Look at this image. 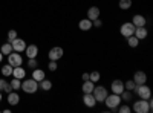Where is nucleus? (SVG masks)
Wrapping results in <instances>:
<instances>
[{"mask_svg":"<svg viewBox=\"0 0 153 113\" xmlns=\"http://www.w3.org/2000/svg\"><path fill=\"white\" fill-rule=\"evenodd\" d=\"M153 109V99L149 98V99H138V101L133 103L132 106V110L135 113H150Z\"/></svg>","mask_w":153,"mask_h":113,"instance_id":"obj_1","label":"nucleus"},{"mask_svg":"<svg viewBox=\"0 0 153 113\" xmlns=\"http://www.w3.org/2000/svg\"><path fill=\"white\" fill-rule=\"evenodd\" d=\"M20 89L25 92V93H35L38 90V83L34 80V78H29V80H23L22 81V87Z\"/></svg>","mask_w":153,"mask_h":113,"instance_id":"obj_2","label":"nucleus"},{"mask_svg":"<svg viewBox=\"0 0 153 113\" xmlns=\"http://www.w3.org/2000/svg\"><path fill=\"white\" fill-rule=\"evenodd\" d=\"M103 103H104L110 110H117V109H118V106H120L123 101H121V96H120V95L112 93V95H107V96H106V99H104Z\"/></svg>","mask_w":153,"mask_h":113,"instance_id":"obj_3","label":"nucleus"},{"mask_svg":"<svg viewBox=\"0 0 153 113\" xmlns=\"http://www.w3.org/2000/svg\"><path fill=\"white\" fill-rule=\"evenodd\" d=\"M135 93L139 96V99H149V98H152V90H150V87H149L147 84H139V86H136Z\"/></svg>","mask_w":153,"mask_h":113,"instance_id":"obj_4","label":"nucleus"},{"mask_svg":"<svg viewBox=\"0 0 153 113\" xmlns=\"http://www.w3.org/2000/svg\"><path fill=\"white\" fill-rule=\"evenodd\" d=\"M92 95L95 96L97 103H103L109 93H107V89H106V87H103V86H95L94 90H92Z\"/></svg>","mask_w":153,"mask_h":113,"instance_id":"obj_5","label":"nucleus"},{"mask_svg":"<svg viewBox=\"0 0 153 113\" xmlns=\"http://www.w3.org/2000/svg\"><path fill=\"white\" fill-rule=\"evenodd\" d=\"M133 32H135V24L132 23V21H126V23H123L121 24V28H120V34L123 35V37H130V35H133Z\"/></svg>","mask_w":153,"mask_h":113,"instance_id":"obj_6","label":"nucleus"},{"mask_svg":"<svg viewBox=\"0 0 153 113\" xmlns=\"http://www.w3.org/2000/svg\"><path fill=\"white\" fill-rule=\"evenodd\" d=\"M8 63H9L12 67L22 66V64H23V58H22L20 52H16V54H14V51H12V52L8 55Z\"/></svg>","mask_w":153,"mask_h":113,"instance_id":"obj_7","label":"nucleus"},{"mask_svg":"<svg viewBox=\"0 0 153 113\" xmlns=\"http://www.w3.org/2000/svg\"><path fill=\"white\" fill-rule=\"evenodd\" d=\"M11 43V46H12V51H14V52H25V49H26V41H25V40H22V38H19V37H17V38H14V40H12V41H9Z\"/></svg>","mask_w":153,"mask_h":113,"instance_id":"obj_8","label":"nucleus"},{"mask_svg":"<svg viewBox=\"0 0 153 113\" xmlns=\"http://www.w3.org/2000/svg\"><path fill=\"white\" fill-rule=\"evenodd\" d=\"M63 55H65V51H63V47H60V46L52 47L48 54L49 60H54V61H58L60 58H63Z\"/></svg>","mask_w":153,"mask_h":113,"instance_id":"obj_9","label":"nucleus"},{"mask_svg":"<svg viewBox=\"0 0 153 113\" xmlns=\"http://www.w3.org/2000/svg\"><path fill=\"white\" fill-rule=\"evenodd\" d=\"M110 90H112V93L121 95L123 90H124V81H121V80H113L112 84H110Z\"/></svg>","mask_w":153,"mask_h":113,"instance_id":"obj_10","label":"nucleus"},{"mask_svg":"<svg viewBox=\"0 0 153 113\" xmlns=\"http://www.w3.org/2000/svg\"><path fill=\"white\" fill-rule=\"evenodd\" d=\"M132 80L136 83V86H139V84H146V81H147V75H146V72H143V70H136Z\"/></svg>","mask_w":153,"mask_h":113,"instance_id":"obj_11","label":"nucleus"},{"mask_svg":"<svg viewBox=\"0 0 153 113\" xmlns=\"http://www.w3.org/2000/svg\"><path fill=\"white\" fill-rule=\"evenodd\" d=\"M133 35L136 37V38L141 41V40H146L147 38V35H149V31L146 29V26H139V28H135V32Z\"/></svg>","mask_w":153,"mask_h":113,"instance_id":"obj_12","label":"nucleus"},{"mask_svg":"<svg viewBox=\"0 0 153 113\" xmlns=\"http://www.w3.org/2000/svg\"><path fill=\"white\" fill-rule=\"evenodd\" d=\"M83 103H84V106H87V107H95V106H97V99H95V96H94L92 93H84Z\"/></svg>","mask_w":153,"mask_h":113,"instance_id":"obj_13","label":"nucleus"},{"mask_svg":"<svg viewBox=\"0 0 153 113\" xmlns=\"http://www.w3.org/2000/svg\"><path fill=\"white\" fill-rule=\"evenodd\" d=\"M100 14H101V11L98 6H92V8H89L87 9V18L89 20H95V18H100Z\"/></svg>","mask_w":153,"mask_h":113,"instance_id":"obj_14","label":"nucleus"},{"mask_svg":"<svg viewBox=\"0 0 153 113\" xmlns=\"http://www.w3.org/2000/svg\"><path fill=\"white\" fill-rule=\"evenodd\" d=\"M25 52H26L28 58H37V55H38V47H37L35 44H28L26 49H25Z\"/></svg>","mask_w":153,"mask_h":113,"instance_id":"obj_15","label":"nucleus"},{"mask_svg":"<svg viewBox=\"0 0 153 113\" xmlns=\"http://www.w3.org/2000/svg\"><path fill=\"white\" fill-rule=\"evenodd\" d=\"M132 23L135 24V28H139V26H146L147 20H146V17H144V16H141V14H136V16H133Z\"/></svg>","mask_w":153,"mask_h":113,"instance_id":"obj_16","label":"nucleus"},{"mask_svg":"<svg viewBox=\"0 0 153 113\" xmlns=\"http://www.w3.org/2000/svg\"><path fill=\"white\" fill-rule=\"evenodd\" d=\"M20 103V96L17 92H9L8 93V104L9 106H17Z\"/></svg>","mask_w":153,"mask_h":113,"instance_id":"obj_17","label":"nucleus"},{"mask_svg":"<svg viewBox=\"0 0 153 113\" xmlns=\"http://www.w3.org/2000/svg\"><path fill=\"white\" fill-rule=\"evenodd\" d=\"M78 28L81 29V31H91L94 26H92V20H89V18H83V20H80V23H78Z\"/></svg>","mask_w":153,"mask_h":113,"instance_id":"obj_18","label":"nucleus"},{"mask_svg":"<svg viewBox=\"0 0 153 113\" xmlns=\"http://www.w3.org/2000/svg\"><path fill=\"white\" fill-rule=\"evenodd\" d=\"M32 78L37 81V83H40L42 80H45L46 78V75H45V70H42V69H32Z\"/></svg>","mask_w":153,"mask_h":113,"instance_id":"obj_19","label":"nucleus"},{"mask_svg":"<svg viewBox=\"0 0 153 113\" xmlns=\"http://www.w3.org/2000/svg\"><path fill=\"white\" fill-rule=\"evenodd\" d=\"M12 77L19 78V80H23L25 77H26V70H25L22 66H17V67H14V70H12Z\"/></svg>","mask_w":153,"mask_h":113,"instance_id":"obj_20","label":"nucleus"},{"mask_svg":"<svg viewBox=\"0 0 153 113\" xmlns=\"http://www.w3.org/2000/svg\"><path fill=\"white\" fill-rule=\"evenodd\" d=\"M94 87H95V83H92L91 80H86V81H83L81 90H83V93H92Z\"/></svg>","mask_w":153,"mask_h":113,"instance_id":"obj_21","label":"nucleus"},{"mask_svg":"<svg viewBox=\"0 0 153 113\" xmlns=\"http://www.w3.org/2000/svg\"><path fill=\"white\" fill-rule=\"evenodd\" d=\"M121 96V101H124V103H129V101H132V96H133V93L130 92V90H123V93L120 95Z\"/></svg>","mask_w":153,"mask_h":113,"instance_id":"obj_22","label":"nucleus"},{"mask_svg":"<svg viewBox=\"0 0 153 113\" xmlns=\"http://www.w3.org/2000/svg\"><path fill=\"white\" fill-rule=\"evenodd\" d=\"M40 87H42V90H51V89H52V81H49V80H42L40 81Z\"/></svg>","mask_w":153,"mask_h":113,"instance_id":"obj_23","label":"nucleus"},{"mask_svg":"<svg viewBox=\"0 0 153 113\" xmlns=\"http://www.w3.org/2000/svg\"><path fill=\"white\" fill-rule=\"evenodd\" d=\"M0 52L8 57V55L12 52V46H11V43H5V44H2V47H0Z\"/></svg>","mask_w":153,"mask_h":113,"instance_id":"obj_24","label":"nucleus"},{"mask_svg":"<svg viewBox=\"0 0 153 113\" xmlns=\"http://www.w3.org/2000/svg\"><path fill=\"white\" fill-rule=\"evenodd\" d=\"M120 9L123 11H127V9H130L132 8V0H120Z\"/></svg>","mask_w":153,"mask_h":113,"instance_id":"obj_25","label":"nucleus"},{"mask_svg":"<svg viewBox=\"0 0 153 113\" xmlns=\"http://www.w3.org/2000/svg\"><path fill=\"white\" fill-rule=\"evenodd\" d=\"M12 70H14V67H12L9 63H8L6 66L2 67V75H3V77H11V75H12Z\"/></svg>","mask_w":153,"mask_h":113,"instance_id":"obj_26","label":"nucleus"},{"mask_svg":"<svg viewBox=\"0 0 153 113\" xmlns=\"http://www.w3.org/2000/svg\"><path fill=\"white\" fill-rule=\"evenodd\" d=\"M89 80H91L92 83H98V81L101 80V75H100V72H98V70L91 72V73H89Z\"/></svg>","mask_w":153,"mask_h":113,"instance_id":"obj_27","label":"nucleus"},{"mask_svg":"<svg viewBox=\"0 0 153 113\" xmlns=\"http://www.w3.org/2000/svg\"><path fill=\"white\" fill-rule=\"evenodd\" d=\"M127 44H129L130 47H136L139 44V40L136 38L135 35H130V37H127Z\"/></svg>","mask_w":153,"mask_h":113,"instance_id":"obj_28","label":"nucleus"},{"mask_svg":"<svg viewBox=\"0 0 153 113\" xmlns=\"http://www.w3.org/2000/svg\"><path fill=\"white\" fill-rule=\"evenodd\" d=\"M124 89H126V90H130V92H133V90L136 89V83H135L133 80L126 81V83H124Z\"/></svg>","mask_w":153,"mask_h":113,"instance_id":"obj_29","label":"nucleus"},{"mask_svg":"<svg viewBox=\"0 0 153 113\" xmlns=\"http://www.w3.org/2000/svg\"><path fill=\"white\" fill-rule=\"evenodd\" d=\"M9 84H11V87H12V90H19L20 87H22V80H19V78H12Z\"/></svg>","mask_w":153,"mask_h":113,"instance_id":"obj_30","label":"nucleus"},{"mask_svg":"<svg viewBox=\"0 0 153 113\" xmlns=\"http://www.w3.org/2000/svg\"><path fill=\"white\" fill-rule=\"evenodd\" d=\"M118 112H120V113H130L132 109L127 106V104H123V103H121V104L118 106Z\"/></svg>","mask_w":153,"mask_h":113,"instance_id":"obj_31","label":"nucleus"},{"mask_svg":"<svg viewBox=\"0 0 153 113\" xmlns=\"http://www.w3.org/2000/svg\"><path fill=\"white\" fill-rule=\"evenodd\" d=\"M48 69H49L51 72H55V70L58 69V63L54 61V60H51V61H49V64H48Z\"/></svg>","mask_w":153,"mask_h":113,"instance_id":"obj_32","label":"nucleus"},{"mask_svg":"<svg viewBox=\"0 0 153 113\" xmlns=\"http://www.w3.org/2000/svg\"><path fill=\"white\" fill-rule=\"evenodd\" d=\"M14 38H17V31H16V29H11V31L8 32V41H12Z\"/></svg>","mask_w":153,"mask_h":113,"instance_id":"obj_33","label":"nucleus"},{"mask_svg":"<svg viewBox=\"0 0 153 113\" xmlns=\"http://www.w3.org/2000/svg\"><path fill=\"white\" fill-rule=\"evenodd\" d=\"M37 64H38V63H37V60H35V58H29L28 66H29L31 69H35V67H37Z\"/></svg>","mask_w":153,"mask_h":113,"instance_id":"obj_34","label":"nucleus"},{"mask_svg":"<svg viewBox=\"0 0 153 113\" xmlns=\"http://www.w3.org/2000/svg\"><path fill=\"white\" fill-rule=\"evenodd\" d=\"M92 26H95V28H101V26H103V21H101V18H95V20L92 21Z\"/></svg>","mask_w":153,"mask_h":113,"instance_id":"obj_35","label":"nucleus"},{"mask_svg":"<svg viewBox=\"0 0 153 113\" xmlns=\"http://www.w3.org/2000/svg\"><path fill=\"white\" fill-rule=\"evenodd\" d=\"M3 92H6V93L12 92V87H11V84H9V83H6V84H5V87H3Z\"/></svg>","mask_w":153,"mask_h":113,"instance_id":"obj_36","label":"nucleus"},{"mask_svg":"<svg viewBox=\"0 0 153 113\" xmlns=\"http://www.w3.org/2000/svg\"><path fill=\"white\" fill-rule=\"evenodd\" d=\"M8 81L6 80H3V78H0V90H3V87H5V84H6Z\"/></svg>","mask_w":153,"mask_h":113,"instance_id":"obj_37","label":"nucleus"},{"mask_svg":"<svg viewBox=\"0 0 153 113\" xmlns=\"http://www.w3.org/2000/svg\"><path fill=\"white\" fill-rule=\"evenodd\" d=\"M81 80H83V81H86V80H89V73H86V72H84V73L81 75Z\"/></svg>","mask_w":153,"mask_h":113,"instance_id":"obj_38","label":"nucleus"},{"mask_svg":"<svg viewBox=\"0 0 153 113\" xmlns=\"http://www.w3.org/2000/svg\"><path fill=\"white\" fill-rule=\"evenodd\" d=\"M2 60H3V54L0 52V63H2Z\"/></svg>","mask_w":153,"mask_h":113,"instance_id":"obj_39","label":"nucleus"},{"mask_svg":"<svg viewBox=\"0 0 153 113\" xmlns=\"http://www.w3.org/2000/svg\"><path fill=\"white\" fill-rule=\"evenodd\" d=\"M0 101H2V90H0Z\"/></svg>","mask_w":153,"mask_h":113,"instance_id":"obj_40","label":"nucleus"}]
</instances>
